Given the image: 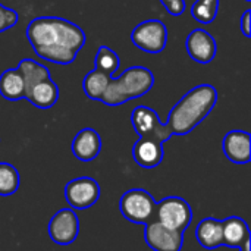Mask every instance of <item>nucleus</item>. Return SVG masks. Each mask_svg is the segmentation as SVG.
<instances>
[{
	"label": "nucleus",
	"instance_id": "obj_10",
	"mask_svg": "<svg viewBox=\"0 0 251 251\" xmlns=\"http://www.w3.org/2000/svg\"><path fill=\"white\" fill-rule=\"evenodd\" d=\"M49 235L59 246L72 244L79 234V221L72 209L59 210L49 222Z\"/></svg>",
	"mask_w": 251,
	"mask_h": 251
},
{
	"label": "nucleus",
	"instance_id": "obj_27",
	"mask_svg": "<svg viewBox=\"0 0 251 251\" xmlns=\"http://www.w3.org/2000/svg\"><path fill=\"white\" fill-rule=\"evenodd\" d=\"M251 241V240H250ZM250 241H247V243H244V246L240 249V251H250Z\"/></svg>",
	"mask_w": 251,
	"mask_h": 251
},
{
	"label": "nucleus",
	"instance_id": "obj_16",
	"mask_svg": "<svg viewBox=\"0 0 251 251\" xmlns=\"http://www.w3.org/2000/svg\"><path fill=\"white\" fill-rule=\"evenodd\" d=\"M196 237L201 247L207 250H215L221 246H224V229H222V221L207 218L203 219L196 229Z\"/></svg>",
	"mask_w": 251,
	"mask_h": 251
},
{
	"label": "nucleus",
	"instance_id": "obj_23",
	"mask_svg": "<svg viewBox=\"0 0 251 251\" xmlns=\"http://www.w3.org/2000/svg\"><path fill=\"white\" fill-rule=\"evenodd\" d=\"M94 63H96V69H99V71H101V72L112 76L119 68V57L112 49H109L106 46H101L99 49L97 54H96Z\"/></svg>",
	"mask_w": 251,
	"mask_h": 251
},
{
	"label": "nucleus",
	"instance_id": "obj_4",
	"mask_svg": "<svg viewBox=\"0 0 251 251\" xmlns=\"http://www.w3.org/2000/svg\"><path fill=\"white\" fill-rule=\"evenodd\" d=\"M119 210L126 221L147 225L149 222L154 221L156 201L149 191L135 188L126 191L121 197Z\"/></svg>",
	"mask_w": 251,
	"mask_h": 251
},
{
	"label": "nucleus",
	"instance_id": "obj_1",
	"mask_svg": "<svg viewBox=\"0 0 251 251\" xmlns=\"http://www.w3.org/2000/svg\"><path fill=\"white\" fill-rule=\"evenodd\" d=\"M26 38L38 57L57 65L72 63L85 44L82 28L57 16L32 19L26 26Z\"/></svg>",
	"mask_w": 251,
	"mask_h": 251
},
{
	"label": "nucleus",
	"instance_id": "obj_3",
	"mask_svg": "<svg viewBox=\"0 0 251 251\" xmlns=\"http://www.w3.org/2000/svg\"><path fill=\"white\" fill-rule=\"evenodd\" d=\"M154 84V76L150 69L144 66L128 68L121 76L110 78L106 91L100 101L107 106H119L132 99L147 94Z\"/></svg>",
	"mask_w": 251,
	"mask_h": 251
},
{
	"label": "nucleus",
	"instance_id": "obj_15",
	"mask_svg": "<svg viewBox=\"0 0 251 251\" xmlns=\"http://www.w3.org/2000/svg\"><path fill=\"white\" fill-rule=\"evenodd\" d=\"M222 229H224V246L241 249L244 243L251 240L247 222L238 216H232L222 221Z\"/></svg>",
	"mask_w": 251,
	"mask_h": 251
},
{
	"label": "nucleus",
	"instance_id": "obj_7",
	"mask_svg": "<svg viewBox=\"0 0 251 251\" xmlns=\"http://www.w3.org/2000/svg\"><path fill=\"white\" fill-rule=\"evenodd\" d=\"M131 124L140 137L153 138L159 143H165L172 137L166 124H162L157 112L147 106H137L131 113Z\"/></svg>",
	"mask_w": 251,
	"mask_h": 251
},
{
	"label": "nucleus",
	"instance_id": "obj_14",
	"mask_svg": "<svg viewBox=\"0 0 251 251\" xmlns=\"http://www.w3.org/2000/svg\"><path fill=\"white\" fill-rule=\"evenodd\" d=\"M132 156L141 168H156L163 160V143H159L153 138L140 137L132 147Z\"/></svg>",
	"mask_w": 251,
	"mask_h": 251
},
{
	"label": "nucleus",
	"instance_id": "obj_18",
	"mask_svg": "<svg viewBox=\"0 0 251 251\" xmlns=\"http://www.w3.org/2000/svg\"><path fill=\"white\" fill-rule=\"evenodd\" d=\"M0 96L10 101L25 99V84L18 68L7 69L0 75Z\"/></svg>",
	"mask_w": 251,
	"mask_h": 251
},
{
	"label": "nucleus",
	"instance_id": "obj_22",
	"mask_svg": "<svg viewBox=\"0 0 251 251\" xmlns=\"http://www.w3.org/2000/svg\"><path fill=\"white\" fill-rule=\"evenodd\" d=\"M218 10L219 0H196L191 7V15L200 24H210L216 19Z\"/></svg>",
	"mask_w": 251,
	"mask_h": 251
},
{
	"label": "nucleus",
	"instance_id": "obj_17",
	"mask_svg": "<svg viewBox=\"0 0 251 251\" xmlns=\"http://www.w3.org/2000/svg\"><path fill=\"white\" fill-rule=\"evenodd\" d=\"M25 99L38 109H50L51 106L56 104L59 99V88L56 82H53V79L49 78L35 84L25 96Z\"/></svg>",
	"mask_w": 251,
	"mask_h": 251
},
{
	"label": "nucleus",
	"instance_id": "obj_11",
	"mask_svg": "<svg viewBox=\"0 0 251 251\" xmlns=\"http://www.w3.org/2000/svg\"><path fill=\"white\" fill-rule=\"evenodd\" d=\"M187 51L190 57L199 63H210L218 51L216 40L210 32L203 28L193 29L185 41Z\"/></svg>",
	"mask_w": 251,
	"mask_h": 251
},
{
	"label": "nucleus",
	"instance_id": "obj_6",
	"mask_svg": "<svg viewBox=\"0 0 251 251\" xmlns=\"http://www.w3.org/2000/svg\"><path fill=\"white\" fill-rule=\"evenodd\" d=\"M132 43L143 51L160 53L168 43V29L159 19H149L138 24L131 32Z\"/></svg>",
	"mask_w": 251,
	"mask_h": 251
},
{
	"label": "nucleus",
	"instance_id": "obj_26",
	"mask_svg": "<svg viewBox=\"0 0 251 251\" xmlns=\"http://www.w3.org/2000/svg\"><path fill=\"white\" fill-rule=\"evenodd\" d=\"M241 31H243V34H244L247 38H250L251 37V10L250 9H247V10L243 13V16H241Z\"/></svg>",
	"mask_w": 251,
	"mask_h": 251
},
{
	"label": "nucleus",
	"instance_id": "obj_19",
	"mask_svg": "<svg viewBox=\"0 0 251 251\" xmlns=\"http://www.w3.org/2000/svg\"><path fill=\"white\" fill-rule=\"evenodd\" d=\"M18 69L24 78V84H25V96L29 93V90L44 81V79H49L50 78V74H49V69L43 65H40L38 62L32 60V59H22L18 65Z\"/></svg>",
	"mask_w": 251,
	"mask_h": 251
},
{
	"label": "nucleus",
	"instance_id": "obj_24",
	"mask_svg": "<svg viewBox=\"0 0 251 251\" xmlns=\"http://www.w3.org/2000/svg\"><path fill=\"white\" fill-rule=\"evenodd\" d=\"M16 22H18V13L13 9L0 4V32L15 26Z\"/></svg>",
	"mask_w": 251,
	"mask_h": 251
},
{
	"label": "nucleus",
	"instance_id": "obj_8",
	"mask_svg": "<svg viewBox=\"0 0 251 251\" xmlns=\"http://www.w3.org/2000/svg\"><path fill=\"white\" fill-rule=\"evenodd\" d=\"M100 197V185L96 179L82 176L72 179L68 182L65 188V199L72 210H84L99 200Z\"/></svg>",
	"mask_w": 251,
	"mask_h": 251
},
{
	"label": "nucleus",
	"instance_id": "obj_25",
	"mask_svg": "<svg viewBox=\"0 0 251 251\" xmlns=\"http://www.w3.org/2000/svg\"><path fill=\"white\" fill-rule=\"evenodd\" d=\"M160 3L174 16H179L185 10V0H160Z\"/></svg>",
	"mask_w": 251,
	"mask_h": 251
},
{
	"label": "nucleus",
	"instance_id": "obj_9",
	"mask_svg": "<svg viewBox=\"0 0 251 251\" xmlns=\"http://www.w3.org/2000/svg\"><path fill=\"white\" fill-rule=\"evenodd\" d=\"M144 240L154 251H181L184 246V232L151 221L146 225Z\"/></svg>",
	"mask_w": 251,
	"mask_h": 251
},
{
	"label": "nucleus",
	"instance_id": "obj_13",
	"mask_svg": "<svg viewBox=\"0 0 251 251\" xmlns=\"http://www.w3.org/2000/svg\"><path fill=\"white\" fill-rule=\"evenodd\" d=\"M72 153L81 162L94 160L101 151V138L93 128L81 129L72 141Z\"/></svg>",
	"mask_w": 251,
	"mask_h": 251
},
{
	"label": "nucleus",
	"instance_id": "obj_12",
	"mask_svg": "<svg viewBox=\"0 0 251 251\" xmlns=\"http://www.w3.org/2000/svg\"><path fill=\"white\" fill-rule=\"evenodd\" d=\"M224 153L225 156L237 163L244 165L249 163L251 159V137L246 131H229L224 138Z\"/></svg>",
	"mask_w": 251,
	"mask_h": 251
},
{
	"label": "nucleus",
	"instance_id": "obj_28",
	"mask_svg": "<svg viewBox=\"0 0 251 251\" xmlns=\"http://www.w3.org/2000/svg\"><path fill=\"white\" fill-rule=\"evenodd\" d=\"M246 1H251V0H246Z\"/></svg>",
	"mask_w": 251,
	"mask_h": 251
},
{
	"label": "nucleus",
	"instance_id": "obj_21",
	"mask_svg": "<svg viewBox=\"0 0 251 251\" xmlns=\"http://www.w3.org/2000/svg\"><path fill=\"white\" fill-rule=\"evenodd\" d=\"M19 172L10 163L0 162V197H9L19 188Z\"/></svg>",
	"mask_w": 251,
	"mask_h": 251
},
{
	"label": "nucleus",
	"instance_id": "obj_20",
	"mask_svg": "<svg viewBox=\"0 0 251 251\" xmlns=\"http://www.w3.org/2000/svg\"><path fill=\"white\" fill-rule=\"evenodd\" d=\"M110 78H112L110 75H107L96 68H94V71L88 72L82 81V88H84V93L87 94V97H90L93 100H100L109 85Z\"/></svg>",
	"mask_w": 251,
	"mask_h": 251
},
{
	"label": "nucleus",
	"instance_id": "obj_2",
	"mask_svg": "<svg viewBox=\"0 0 251 251\" xmlns=\"http://www.w3.org/2000/svg\"><path fill=\"white\" fill-rule=\"evenodd\" d=\"M218 101V91L209 84L190 90L171 110L166 126L172 135H187L213 110Z\"/></svg>",
	"mask_w": 251,
	"mask_h": 251
},
{
	"label": "nucleus",
	"instance_id": "obj_5",
	"mask_svg": "<svg viewBox=\"0 0 251 251\" xmlns=\"http://www.w3.org/2000/svg\"><path fill=\"white\" fill-rule=\"evenodd\" d=\"M193 219V210L190 204L181 197H166L156 203L154 221L159 224L176 229L185 231Z\"/></svg>",
	"mask_w": 251,
	"mask_h": 251
}]
</instances>
